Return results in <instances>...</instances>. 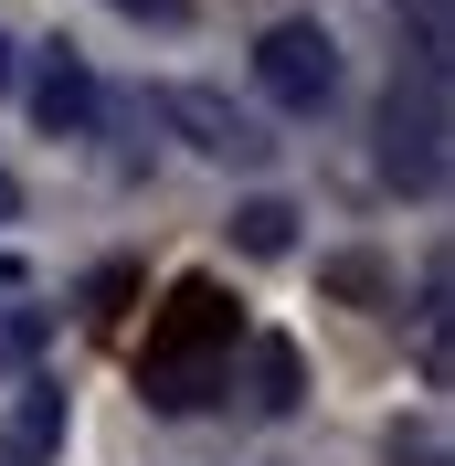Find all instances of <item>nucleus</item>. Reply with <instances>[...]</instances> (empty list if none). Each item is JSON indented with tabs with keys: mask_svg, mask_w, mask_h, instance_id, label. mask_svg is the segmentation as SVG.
<instances>
[{
	"mask_svg": "<svg viewBox=\"0 0 455 466\" xmlns=\"http://www.w3.org/2000/svg\"><path fill=\"white\" fill-rule=\"evenodd\" d=\"M255 403L265 413L297 403V350H286V339H255Z\"/></svg>",
	"mask_w": 455,
	"mask_h": 466,
	"instance_id": "0eeeda50",
	"label": "nucleus"
},
{
	"mask_svg": "<svg viewBox=\"0 0 455 466\" xmlns=\"http://www.w3.org/2000/svg\"><path fill=\"white\" fill-rule=\"evenodd\" d=\"M255 86H265V106H286V116H318L329 106V86H339V43L318 22H276L255 43Z\"/></svg>",
	"mask_w": 455,
	"mask_h": 466,
	"instance_id": "f03ea898",
	"label": "nucleus"
},
{
	"mask_svg": "<svg viewBox=\"0 0 455 466\" xmlns=\"http://www.w3.org/2000/svg\"><path fill=\"white\" fill-rule=\"evenodd\" d=\"M445 64H424L413 86H392V106H381V180L392 191H434L445 180V86H434Z\"/></svg>",
	"mask_w": 455,
	"mask_h": 466,
	"instance_id": "f257e3e1",
	"label": "nucleus"
},
{
	"mask_svg": "<svg viewBox=\"0 0 455 466\" xmlns=\"http://www.w3.org/2000/svg\"><path fill=\"white\" fill-rule=\"evenodd\" d=\"M11 212H22V191H11V170H0V223H11Z\"/></svg>",
	"mask_w": 455,
	"mask_h": 466,
	"instance_id": "9b49d317",
	"label": "nucleus"
},
{
	"mask_svg": "<svg viewBox=\"0 0 455 466\" xmlns=\"http://www.w3.org/2000/svg\"><path fill=\"white\" fill-rule=\"evenodd\" d=\"M54 445H64V392L32 381L22 403H11V424H0V466H43Z\"/></svg>",
	"mask_w": 455,
	"mask_h": 466,
	"instance_id": "39448f33",
	"label": "nucleus"
},
{
	"mask_svg": "<svg viewBox=\"0 0 455 466\" xmlns=\"http://www.w3.org/2000/svg\"><path fill=\"white\" fill-rule=\"evenodd\" d=\"M329 297H360L370 308V297H381V265L370 255H329Z\"/></svg>",
	"mask_w": 455,
	"mask_h": 466,
	"instance_id": "6e6552de",
	"label": "nucleus"
},
{
	"mask_svg": "<svg viewBox=\"0 0 455 466\" xmlns=\"http://www.w3.org/2000/svg\"><path fill=\"white\" fill-rule=\"evenodd\" d=\"M413 43H424V64H445V0H413Z\"/></svg>",
	"mask_w": 455,
	"mask_h": 466,
	"instance_id": "1a4fd4ad",
	"label": "nucleus"
},
{
	"mask_svg": "<svg viewBox=\"0 0 455 466\" xmlns=\"http://www.w3.org/2000/svg\"><path fill=\"white\" fill-rule=\"evenodd\" d=\"M32 116L54 127V138H75V127H96V75L75 54H43V75H32Z\"/></svg>",
	"mask_w": 455,
	"mask_h": 466,
	"instance_id": "20e7f679",
	"label": "nucleus"
},
{
	"mask_svg": "<svg viewBox=\"0 0 455 466\" xmlns=\"http://www.w3.org/2000/svg\"><path fill=\"white\" fill-rule=\"evenodd\" d=\"M233 244H244V255H286V244H297V202H276V191H255V202L233 212Z\"/></svg>",
	"mask_w": 455,
	"mask_h": 466,
	"instance_id": "423d86ee",
	"label": "nucleus"
},
{
	"mask_svg": "<svg viewBox=\"0 0 455 466\" xmlns=\"http://www.w3.org/2000/svg\"><path fill=\"white\" fill-rule=\"evenodd\" d=\"M0 96H11V43H0Z\"/></svg>",
	"mask_w": 455,
	"mask_h": 466,
	"instance_id": "f8f14e48",
	"label": "nucleus"
},
{
	"mask_svg": "<svg viewBox=\"0 0 455 466\" xmlns=\"http://www.w3.org/2000/svg\"><path fill=\"white\" fill-rule=\"evenodd\" d=\"M159 116H170L201 159H265V148H276V138H265V116H244L233 96H212V86H170V96H159Z\"/></svg>",
	"mask_w": 455,
	"mask_h": 466,
	"instance_id": "7ed1b4c3",
	"label": "nucleus"
},
{
	"mask_svg": "<svg viewBox=\"0 0 455 466\" xmlns=\"http://www.w3.org/2000/svg\"><path fill=\"white\" fill-rule=\"evenodd\" d=\"M127 22H191V0H116Z\"/></svg>",
	"mask_w": 455,
	"mask_h": 466,
	"instance_id": "9d476101",
	"label": "nucleus"
}]
</instances>
